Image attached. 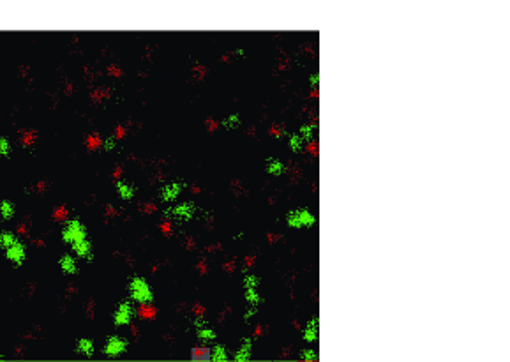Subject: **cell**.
Wrapping results in <instances>:
<instances>
[{"label":"cell","mask_w":510,"mask_h":362,"mask_svg":"<svg viewBox=\"0 0 510 362\" xmlns=\"http://www.w3.org/2000/svg\"><path fill=\"white\" fill-rule=\"evenodd\" d=\"M76 352L81 355H85V357H92L94 352H95L94 341H92L90 338H80V340L76 341Z\"/></svg>","instance_id":"cell-16"},{"label":"cell","mask_w":510,"mask_h":362,"mask_svg":"<svg viewBox=\"0 0 510 362\" xmlns=\"http://www.w3.org/2000/svg\"><path fill=\"white\" fill-rule=\"evenodd\" d=\"M0 154H2V157H9V154H11V141L5 136L0 138Z\"/></svg>","instance_id":"cell-27"},{"label":"cell","mask_w":510,"mask_h":362,"mask_svg":"<svg viewBox=\"0 0 510 362\" xmlns=\"http://www.w3.org/2000/svg\"><path fill=\"white\" fill-rule=\"evenodd\" d=\"M115 187H117L118 196L122 200H126V202H131V200L134 198V195H136V187H134V184H131L129 180H117V182H115Z\"/></svg>","instance_id":"cell-13"},{"label":"cell","mask_w":510,"mask_h":362,"mask_svg":"<svg viewBox=\"0 0 510 362\" xmlns=\"http://www.w3.org/2000/svg\"><path fill=\"white\" fill-rule=\"evenodd\" d=\"M72 248V253L78 256V258H83V260H88V262H92L94 260V253H92V242H90V239H83V240H80V242H76V244H72L71 246Z\"/></svg>","instance_id":"cell-12"},{"label":"cell","mask_w":510,"mask_h":362,"mask_svg":"<svg viewBox=\"0 0 510 362\" xmlns=\"http://www.w3.org/2000/svg\"><path fill=\"white\" fill-rule=\"evenodd\" d=\"M265 172L272 177H281L286 173V164L277 157H268L265 161Z\"/></svg>","instance_id":"cell-14"},{"label":"cell","mask_w":510,"mask_h":362,"mask_svg":"<svg viewBox=\"0 0 510 362\" xmlns=\"http://www.w3.org/2000/svg\"><path fill=\"white\" fill-rule=\"evenodd\" d=\"M253 359V340L251 338H242L240 340V347L239 350L233 355V361L237 362H248Z\"/></svg>","instance_id":"cell-10"},{"label":"cell","mask_w":510,"mask_h":362,"mask_svg":"<svg viewBox=\"0 0 510 362\" xmlns=\"http://www.w3.org/2000/svg\"><path fill=\"white\" fill-rule=\"evenodd\" d=\"M300 359L305 362H312V361H318V352L312 350V348H305V350L300 352Z\"/></svg>","instance_id":"cell-26"},{"label":"cell","mask_w":510,"mask_h":362,"mask_svg":"<svg viewBox=\"0 0 510 362\" xmlns=\"http://www.w3.org/2000/svg\"><path fill=\"white\" fill-rule=\"evenodd\" d=\"M228 350H226V347L225 345H216V347L212 348V357H210V361H214V362H228Z\"/></svg>","instance_id":"cell-19"},{"label":"cell","mask_w":510,"mask_h":362,"mask_svg":"<svg viewBox=\"0 0 510 362\" xmlns=\"http://www.w3.org/2000/svg\"><path fill=\"white\" fill-rule=\"evenodd\" d=\"M318 81H320V74H318V72H312L311 76H309V85L316 88L318 87Z\"/></svg>","instance_id":"cell-30"},{"label":"cell","mask_w":510,"mask_h":362,"mask_svg":"<svg viewBox=\"0 0 510 362\" xmlns=\"http://www.w3.org/2000/svg\"><path fill=\"white\" fill-rule=\"evenodd\" d=\"M242 285H244V288H259V285H261V278L256 276V274H246Z\"/></svg>","instance_id":"cell-24"},{"label":"cell","mask_w":510,"mask_h":362,"mask_svg":"<svg viewBox=\"0 0 510 362\" xmlns=\"http://www.w3.org/2000/svg\"><path fill=\"white\" fill-rule=\"evenodd\" d=\"M244 294H246V301H248L249 306H259L263 302L258 288H244Z\"/></svg>","instance_id":"cell-20"},{"label":"cell","mask_w":510,"mask_h":362,"mask_svg":"<svg viewBox=\"0 0 510 362\" xmlns=\"http://www.w3.org/2000/svg\"><path fill=\"white\" fill-rule=\"evenodd\" d=\"M316 221L318 219H316V216H314V212L309 209H293L286 214V225L295 230L312 228V226L316 225Z\"/></svg>","instance_id":"cell-2"},{"label":"cell","mask_w":510,"mask_h":362,"mask_svg":"<svg viewBox=\"0 0 510 362\" xmlns=\"http://www.w3.org/2000/svg\"><path fill=\"white\" fill-rule=\"evenodd\" d=\"M210 357H212V350L210 348H193V352H191V359L193 361H210Z\"/></svg>","instance_id":"cell-22"},{"label":"cell","mask_w":510,"mask_h":362,"mask_svg":"<svg viewBox=\"0 0 510 362\" xmlns=\"http://www.w3.org/2000/svg\"><path fill=\"white\" fill-rule=\"evenodd\" d=\"M194 329H196V336H198V340L203 341V343H214L217 340V334L209 324H207L205 318L198 317L194 320Z\"/></svg>","instance_id":"cell-8"},{"label":"cell","mask_w":510,"mask_h":362,"mask_svg":"<svg viewBox=\"0 0 510 362\" xmlns=\"http://www.w3.org/2000/svg\"><path fill=\"white\" fill-rule=\"evenodd\" d=\"M240 124V117H239V113H232V115H228V117L225 118L221 122V126L225 127V129H235L237 126Z\"/></svg>","instance_id":"cell-25"},{"label":"cell","mask_w":510,"mask_h":362,"mask_svg":"<svg viewBox=\"0 0 510 362\" xmlns=\"http://www.w3.org/2000/svg\"><path fill=\"white\" fill-rule=\"evenodd\" d=\"M134 313H136L134 311V306L131 304L129 301L120 302L118 308L115 309V313H113V324L117 325V327H126V325H129L131 322H133Z\"/></svg>","instance_id":"cell-6"},{"label":"cell","mask_w":510,"mask_h":362,"mask_svg":"<svg viewBox=\"0 0 510 362\" xmlns=\"http://www.w3.org/2000/svg\"><path fill=\"white\" fill-rule=\"evenodd\" d=\"M58 267H60V271L64 272V274H67V276L78 274L76 260H74V256H72V255H64V256H60V260H58Z\"/></svg>","instance_id":"cell-15"},{"label":"cell","mask_w":510,"mask_h":362,"mask_svg":"<svg viewBox=\"0 0 510 362\" xmlns=\"http://www.w3.org/2000/svg\"><path fill=\"white\" fill-rule=\"evenodd\" d=\"M127 290H129V297L138 304H152L154 302L152 288H150L149 281L141 276H133L129 279Z\"/></svg>","instance_id":"cell-1"},{"label":"cell","mask_w":510,"mask_h":362,"mask_svg":"<svg viewBox=\"0 0 510 362\" xmlns=\"http://www.w3.org/2000/svg\"><path fill=\"white\" fill-rule=\"evenodd\" d=\"M316 129H318V124L316 122H309V124H304V126H300V129H298V134L304 138L305 143H309L311 140H314Z\"/></svg>","instance_id":"cell-18"},{"label":"cell","mask_w":510,"mask_h":362,"mask_svg":"<svg viewBox=\"0 0 510 362\" xmlns=\"http://www.w3.org/2000/svg\"><path fill=\"white\" fill-rule=\"evenodd\" d=\"M194 214H196V203L194 202H182L177 205L166 209V216L172 217L173 221L179 223H189L193 221Z\"/></svg>","instance_id":"cell-4"},{"label":"cell","mask_w":510,"mask_h":362,"mask_svg":"<svg viewBox=\"0 0 510 362\" xmlns=\"http://www.w3.org/2000/svg\"><path fill=\"white\" fill-rule=\"evenodd\" d=\"M318 334H320V320H318V317H314V318H311V320L307 322V325L304 327L302 338H304L305 343L311 345L318 341Z\"/></svg>","instance_id":"cell-11"},{"label":"cell","mask_w":510,"mask_h":362,"mask_svg":"<svg viewBox=\"0 0 510 362\" xmlns=\"http://www.w3.org/2000/svg\"><path fill=\"white\" fill-rule=\"evenodd\" d=\"M127 348H129V341L126 340V338H122V336H108V340H106V343H104V355L106 357H110V359H115V357H120V355H124L127 352Z\"/></svg>","instance_id":"cell-5"},{"label":"cell","mask_w":510,"mask_h":362,"mask_svg":"<svg viewBox=\"0 0 510 362\" xmlns=\"http://www.w3.org/2000/svg\"><path fill=\"white\" fill-rule=\"evenodd\" d=\"M60 237L65 244L72 246V244H76V242H80V240L87 239L88 235H87V228H85V225L80 219H67L64 228H62Z\"/></svg>","instance_id":"cell-3"},{"label":"cell","mask_w":510,"mask_h":362,"mask_svg":"<svg viewBox=\"0 0 510 362\" xmlns=\"http://www.w3.org/2000/svg\"><path fill=\"white\" fill-rule=\"evenodd\" d=\"M182 191H184V182H180V180H172V182L163 184V187H161V191H159V196L164 203H173L179 200V196L182 195Z\"/></svg>","instance_id":"cell-7"},{"label":"cell","mask_w":510,"mask_h":362,"mask_svg":"<svg viewBox=\"0 0 510 362\" xmlns=\"http://www.w3.org/2000/svg\"><path fill=\"white\" fill-rule=\"evenodd\" d=\"M258 315V306H249V309L246 311V315H244V320L246 322H251L253 318Z\"/></svg>","instance_id":"cell-28"},{"label":"cell","mask_w":510,"mask_h":362,"mask_svg":"<svg viewBox=\"0 0 510 362\" xmlns=\"http://www.w3.org/2000/svg\"><path fill=\"white\" fill-rule=\"evenodd\" d=\"M18 240V237L14 235L12 232H2L0 233V248H9V246H12Z\"/></svg>","instance_id":"cell-23"},{"label":"cell","mask_w":510,"mask_h":362,"mask_svg":"<svg viewBox=\"0 0 510 362\" xmlns=\"http://www.w3.org/2000/svg\"><path fill=\"white\" fill-rule=\"evenodd\" d=\"M14 205H12L9 200H2V203H0V216H2V219L4 221H9V219H12V216H14Z\"/></svg>","instance_id":"cell-21"},{"label":"cell","mask_w":510,"mask_h":362,"mask_svg":"<svg viewBox=\"0 0 510 362\" xmlns=\"http://www.w3.org/2000/svg\"><path fill=\"white\" fill-rule=\"evenodd\" d=\"M5 258L14 265V267H21L23 263H25V258H27V251H25V246L16 240L14 244L5 248Z\"/></svg>","instance_id":"cell-9"},{"label":"cell","mask_w":510,"mask_h":362,"mask_svg":"<svg viewBox=\"0 0 510 362\" xmlns=\"http://www.w3.org/2000/svg\"><path fill=\"white\" fill-rule=\"evenodd\" d=\"M115 147H117V140H115L113 136L106 138V140L103 141V149H104V150H108V152H110V150H113Z\"/></svg>","instance_id":"cell-29"},{"label":"cell","mask_w":510,"mask_h":362,"mask_svg":"<svg viewBox=\"0 0 510 362\" xmlns=\"http://www.w3.org/2000/svg\"><path fill=\"white\" fill-rule=\"evenodd\" d=\"M288 145H289V149H291V152H295V154H302L305 149L304 138H302L298 133H293L288 138Z\"/></svg>","instance_id":"cell-17"}]
</instances>
